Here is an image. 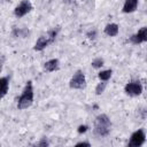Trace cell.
<instances>
[{
    "label": "cell",
    "mask_w": 147,
    "mask_h": 147,
    "mask_svg": "<svg viewBox=\"0 0 147 147\" xmlns=\"http://www.w3.org/2000/svg\"><path fill=\"white\" fill-rule=\"evenodd\" d=\"M87 130H88V126L87 125H79L78 129H77L78 133H85Z\"/></svg>",
    "instance_id": "ac0fdd59"
},
{
    "label": "cell",
    "mask_w": 147,
    "mask_h": 147,
    "mask_svg": "<svg viewBox=\"0 0 147 147\" xmlns=\"http://www.w3.org/2000/svg\"><path fill=\"white\" fill-rule=\"evenodd\" d=\"M145 140H146V134L142 129H139L131 134L129 146L130 147H140L141 145H144Z\"/></svg>",
    "instance_id": "5b68a950"
},
{
    "label": "cell",
    "mask_w": 147,
    "mask_h": 147,
    "mask_svg": "<svg viewBox=\"0 0 147 147\" xmlns=\"http://www.w3.org/2000/svg\"><path fill=\"white\" fill-rule=\"evenodd\" d=\"M60 68V62L57 59H52V60H48L47 62H45L44 64V69L48 72H53L55 70H57Z\"/></svg>",
    "instance_id": "9c48e42d"
},
{
    "label": "cell",
    "mask_w": 147,
    "mask_h": 147,
    "mask_svg": "<svg viewBox=\"0 0 147 147\" xmlns=\"http://www.w3.org/2000/svg\"><path fill=\"white\" fill-rule=\"evenodd\" d=\"M110 127H111V122H110V118L106 114H101L95 117L93 131L96 136L99 137L108 136L110 132Z\"/></svg>",
    "instance_id": "6da1fadb"
},
{
    "label": "cell",
    "mask_w": 147,
    "mask_h": 147,
    "mask_svg": "<svg viewBox=\"0 0 147 147\" xmlns=\"http://www.w3.org/2000/svg\"><path fill=\"white\" fill-rule=\"evenodd\" d=\"M76 146H87V147H90L91 144L90 142H86V141H80V142H77Z\"/></svg>",
    "instance_id": "ffe728a7"
},
{
    "label": "cell",
    "mask_w": 147,
    "mask_h": 147,
    "mask_svg": "<svg viewBox=\"0 0 147 147\" xmlns=\"http://www.w3.org/2000/svg\"><path fill=\"white\" fill-rule=\"evenodd\" d=\"M69 86L71 88H75V90L84 88L86 86V78H85L84 72L80 70L76 71V74H74V76L71 77V79L69 82Z\"/></svg>",
    "instance_id": "277c9868"
},
{
    "label": "cell",
    "mask_w": 147,
    "mask_h": 147,
    "mask_svg": "<svg viewBox=\"0 0 147 147\" xmlns=\"http://www.w3.org/2000/svg\"><path fill=\"white\" fill-rule=\"evenodd\" d=\"M37 145H38V146H48V141H47L46 139H42V140L39 141Z\"/></svg>",
    "instance_id": "d6986e66"
},
{
    "label": "cell",
    "mask_w": 147,
    "mask_h": 147,
    "mask_svg": "<svg viewBox=\"0 0 147 147\" xmlns=\"http://www.w3.org/2000/svg\"><path fill=\"white\" fill-rule=\"evenodd\" d=\"M118 31H119V28L116 23H110V24H107L106 28H105V33L109 37H115L118 34Z\"/></svg>",
    "instance_id": "7c38bea8"
},
{
    "label": "cell",
    "mask_w": 147,
    "mask_h": 147,
    "mask_svg": "<svg viewBox=\"0 0 147 147\" xmlns=\"http://www.w3.org/2000/svg\"><path fill=\"white\" fill-rule=\"evenodd\" d=\"M9 88V79L8 77H0V100L7 94Z\"/></svg>",
    "instance_id": "8fae6325"
},
{
    "label": "cell",
    "mask_w": 147,
    "mask_h": 147,
    "mask_svg": "<svg viewBox=\"0 0 147 147\" xmlns=\"http://www.w3.org/2000/svg\"><path fill=\"white\" fill-rule=\"evenodd\" d=\"M146 40H147V28H146V26L141 28L137 33H134V34H132V36L130 37V41H131L132 44H134V45L142 44V42H145Z\"/></svg>",
    "instance_id": "ba28073f"
},
{
    "label": "cell",
    "mask_w": 147,
    "mask_h": 147,
    "mask_svg": "<svg viewBox=\"0 0 147 147\" xmlns=\"http://www.w3.org/2000/svg\"><path fill=\"white\" fill-rule=\"evenodd\" d=\"M124 91L130 96H138V95H140L142 93V85L137 80L130 82V83H127L125 85Z\"/></svg>",
    "instance_id": "8992f818"
},
{
    "label": "cell",
    "mask_w": 147,
    "mask_h": 147,
    "mask_svg": "<svg viewBox=\"0 0 147 147\" xmlns=\"http://www.w3.org/2000/svg\"><path fill=\"white\" fill-rule=\"evenodd\" d=\"M138 7V0H125L123 5V13H133Z\"/></svg>",
    "instance_id": "30bf717a"
},
{
    "label": "cell",
    "mask_w": 147,
    "mask_h": 147,
    "mask_svg": "<svg viewBox=\"0 0 147 147\" xmlns=\"http://www.w3.org/2000/svg\"><path fill=\"white\" fill-rule=\"evenodd\" d=\"M32 103H33V85H32V82L29 80L25 84V86L22 91V94L20 95V98L17 100V108L21 110L26 109Z\"/></svg>",
    "instance_id": "7a4b0ae2"
},
{
    "label": "cell",
    "mask_w": 147,
    "mask_h": 147,
    "mask_svg": "<svg viewBox=\"0 0 147 147\" xmlns=\"http://www.w3.org/2000/svg\"><path fill=\"white\" fill-rule=\"evenodd\" d=\"M103 64H105V61H103V59H101V57H96V59H94V60L92 61V63H91V65H92L93 68H95V69L101 68Z\"/></svg>",
    "instance_id": "9a60e30c"
},
{
    "label": "cell",
    "mask_w": 147,
    "mask_h": 147,
    "mask_svg": "<svg viewBox=\"0 0 147 147\" xmlns=\"http://www.w3.org/2000/svg\"><path fill=\"white\" fill-rule=\"evenodd\" d=\"M111 75H113V70H111V69H108V70H102V71H100L99 75H98V77H99L100 80L107 82V80L111 77Z\"/></svg>",
    "instance_id": "4fadbf2b"
},
{
    "label": "cell",
    "mask_w": 147,
    "mask_h": 147,
    "mask_svg": "<svg viewBox=\"0 0 147 147\" xmlns=\"http://www.w3.org/2000/svg\"><path fill=\"white\" fill-rule=\"evenodd\" d=\"M57 32H59V29H53V30H49L46 34L40 36V37L37 39L33 49L37 51V52H40V51L45 49L48 45H51V44L56 39Z\"/></svg>",
    "instance_id": "3957f363"
},
{
    "label": "cell",
    "mask_w": 147,
    "mask_h": 147,
    "mask_svg": "<svg viewBox=\"0 0 147 147\" xmlns=\"http://www.w3.org/2000/svg\"><path fill=\"white\" fill-rule=\"evenodd\" d=\"M26 32H28L26 30H20V29L17 30V29H16V30H14L13 34H14V36H20V37H24Z\"/></svg>",
    "instance_id": "2e32d148"
},
{
    "label": "cell",
    "mask_w": 147,
    "mask_h": 147,
    "mask_svg": "<svg viewBox=\"0 0 147 147\" xmlns=\"http://www.w3.org/2000/svg\"><path fill=\"white\" fill-rule=\"evenodd\" d=\"M86 37L88 38V39H95V37H96V30H90L87 33H86Z\"/></svg>",
    "instance_id": "e0dca14e"
},
{
    "label": "cell",
    "mask_w": 147,
    "mask_h": 147,
    "mask_svg": "<svg viewBox=\"0 0 147 147\" xmlns=\"http://www.w3.org/2000/svg\"><path fill=\"white\" fill-rule=\"evenodd\" d=\"M32 9V5L30 2V0H23L21 1L14 9V14L16 17H22L24 15H26L28 13H30Z\"/></svg>",
    "instance_id": "52a82bcc"
},
{
    "label": "cell",
    "mask_w": 147,
    "mask_h": 147,
    "mask_svg": "<svg viewBox=\"0 0 147 147\" xmlns=\"http://www.w3.org/2000/svg\"><path fill=\"white\" fill-rule=\"evenodd\" d=\"M106 86H107V82L102 80L101 83H99V84L96 85V87H95V93H96L98 95L102 94V93L105 92V88H106Z\"/></svg>",
    "instance_id": "5bb4252c"
}]
</instances>
